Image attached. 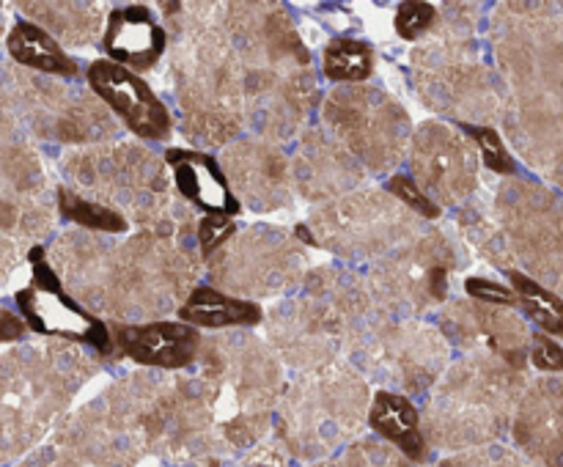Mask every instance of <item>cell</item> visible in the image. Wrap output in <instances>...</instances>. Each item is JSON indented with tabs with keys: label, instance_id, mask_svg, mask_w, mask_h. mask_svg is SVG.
I'll use <instances>...</instances> for the list:
<instances>
[{
	"label": "cell",
	"instance_id": "1",
	"mask_svg": "<svg viewBox=\"0 0 563 467\" xmlns=\"http://www.w3.org/2000/svg\"><path fill=\"white\" fill-rule=\"evenodd\" d=\"M31 283L14 294L16 311L22 322L42 335H58V338L80 341V344L97 346L99 352L110 349L113 333L102 319L82 311L75 300L64 291L60 278L49 267L44 247H33L31 256Z\"/></svg>",
	"mask_w": 563,
	"mask_h": 467
},
{
	"label": "cell",
	"instance_id": "2",
	"mask_svg": "<svg viewBox=\"0 0 563 467\" xmlns=\"http://www.w3.org/2000/svg\"><path fill=\"white\" fill-rule=\"evenodd\" d=\"M88 86L99 99L119 115L126 130L146 141H165L170 135V113L154 88L137 71L113 64L110 58H97L88 64Z\"/></svg>",
	"mask_w": 563,
	"mask_h": 467
},
{
	"label": "cell",
	"instance_id": "3",
	"mask_svg": "<svg viewBox=\"0 0 563 467\" xmlns=\"http://www.w3.org/2000/svg\"><path fill=\"white\" fill-rule=\"evenodd\" d=\"M115 346L141 366L187 368L201 349V333L187 322L113 324Z\"/></svg>",
	"mask_w": 563,
	"mask_h": 467
},
{
	"label": "cell",
	"instance_id": "4",
	"mask_svg": "<svg viewBox=\"0 0 563 467\" xmlns=\"http://www.w3.org/2000/svg\"><path fill=\"white\" fill-rule=\"evenodd\" d=\"M102 44L113 64L126 66V69L141 75V71L157 66V60L165 53V44H168V36H165L163 25L154 20L148 5L126 3L108 14Z\"/></svg>",
	"mask_w": 563,
	"mask_h": 467
},
{
	"label": "cell",
	"instance_id": "5",
	"mask_svg": "<svg viewBox=\"0 0 563 467\" xmlns=\"http://www.w3.org/2000/svg\"><path fill=\"white\" fill-rule=\"evenodd\" d=\"M165 163L170 165L176 190L201 209L203 214H220V218H236L242 212L240 198L231 190L223 168L218 159L198 148L174 146L165 152Z\"/></svg>",
	"mask_w": 563,
	"mask_h": 467
},
{
	"label": "cell",
	"instance_id": "6",
	"mask_svg": "<svg viewBox=\"0 0 563 467\" xmlns=\"http://www.w3.org/2000/svg\"><path fill=\"white\" fill-rule=\"evenodd\" d=\"M368 423L379 437L390 440L401 454L410 456L412 462H421L427 456V440L421 432V415H418L416 404L407 396L390 393V390H379L374 396L372 412H368Z\"/></svg>",
	"mask_w": 563,
	"mask_h": 467
},
{
	"label": "cell",
	"instance_id": "7",
	"mask_svg": "<svg viewBox=\"0 0 563 467\" xmlns=\"http://www.w3.org/2000/svg\"><path fill=\"white\" fill-rule=\"evenodd\" d=\"M264 319V308L253 300L231 297L212 286H198L185 305L179 308V322L192 327H251Z\"/></svg>",
	"mask_w": 563,
	"mask_h": 467
},
{
	"label": "cell",
	"instance_id": "8",
	"mask_svg": "<svg viewBox=\"0 0 563 467\" xmlns=\"http://www.w3.org/2000/svg\"><path fill=\"white\" fill-rule=\"evenodd\" d=\"M5 49H9L16 64L31 66V69L44 71V75H77V60L36 22H16L9 31V38H5Z\"/></svg>",
	"mask_w": 563,
	"mask_h": 467
},
{
	"label": "cell",
	"instance_id": "9",
	"mask_svg": "<svg viewBox=\"0 0 563 467\" xmlns=\"http://www.w3.org/2000/svg\"><path fill=\"white\" fill-rule=\"evenodd\" d=\"M322 71L333 82H363L374 75V47L361 38H335L328 44Z\"/></svg>",
	"mask_w": 563,
	"mask_h": 467
},
{
	"label": "cell",
	"instance_id": "10",
	"mask_svg": "<svg viewBox=\"0 0 563 467\" xmlns=\"http://www.w3.org/2000/svg\"><path fill=\"white\" fill-rule=\"evenodd\" d=\"M509 283L511 289H515V294L520 297V305L526 308L528 316H531L544 333L563 335V300L555 291L544 289L542 283L528 278L526 273H517V269L509 273Z\"/></svg>",
	"mask_w": 563,
	"mask_h": 467
},
{
	"label": "cell",
	"instance_id": "11",
	"mask_svg": "<svg viewBox=\"0 0 563 467\" xmlns=\"http://www.w3.org/2000/svg\"><path fill=\"white\" fill-rule=\"evenodd\" d=\"M58 209L66 220H71V223H80L93 231H104V234H124V231L130 229L124 214H119L110 207H102V203L97 201H86V198L66 190V187L58 190Z\"/></svg>",
	"mask_w": 563,
	"mask_h": 467
},
{
	"label": "cell",
	"instance_id": "12",
	"mask_svg": "<svg viewBox=\"0 0 563 467\" xmlns=\"http://www.w3.org/2000/svg\"><path fill=\"white\" fill-rule=\"evenodd\" d=\"M460 130L476 141L478 152L484 157V168L495 170V174H515L517 163L509 154V148H506L504 137L498 135V130L482 124H460Z\"/></svg>",
	"mask_w": 563,
	"mask_h": 467
},
{
	"label": "cell",
	"instance_id": "13",
	"mask_svg": "<svg viewBox=\"0 0 563 467\" xmlns=\"http://www.w3.org/2000/svg\"><path fill=\"white\" fill-rule=\"evenodd\" d=\"M434 16H438V11H434L432 3L407 0V3H399V9H396V33L401 38H418L432 27Z\"/></svg>",
	"mask_w": 563,
	"mask_h": 467
},
{
	"label": "cell",
	"instance_id": "14",
	"mask_svg": "<svg viewBox=\"0 0 563 467\" xmlns=\"http://www.w3.org/2000/svg\"><path fill=\"white\" fill-rule=\"evenodd\" d=\"M388 190L394 192L396 198H401V201H405L407 207L416 209L418 214H423V218H429V220L440 218V207H438V203H434L432 198H429L427 192H423L421 187H418L416 181L410 179V176H401V174L390 176V179H388Z\"/></svg>",
	"mask_w": 563,
	"mask_h": 467
},
{
	"label": "cell",
	"instance_id": "15",
	"mask_svg": "<svg viewBox=\"0 0 563 467\" xmlns=\"http://www.w3.org/2000/svg\"><path fill=\"white\" fill-rule=\"evenodd\" d=\"M236 231L234 218H220V214H203L201 225H198V242H201L203 256H212L214 247L223 245L231 234Z\"/></svg>",
	"mask_w": 563,
	"mask_h": 467
},
{
	"label": "cell",
	"instance_id": "16",
	"mask_svg": "<svg viewBox=\"0 0 563 467\" xmlns=\"http://www.w3.org/2000/svg\"><path fill=\"white\" fill-rule=\"evenodd\" d=\"M465 291L473 297V300L482 302H495V305H517L520 297L515 294V289H506V286L495 283L489 278H467L465 280Z\"/></svg>",
	"mask_w": 563,
	"mask_h": 467
},
{
	"label": "cell",
	"instance_id": "17",
	"mask_svg": "<svg viewBox=\"0 0 563 467\" xmlns=\"http://www.w3.org/2000/svg\"><path fill=\"white\" fill-rule=\"evenodd\" d=\"M531 360L542 371H563V346L555 344L550 335H537L533 338Z\"/></svg>",
	"mask_w": 563,
	"mask_h": 467
},
{
	"label": "cell",
	"instance_id": "18",
	"mask_svg": "<svg viewBox=\"0 0 563 467\" xmlns=\"http://www.w3.org/2000/svg\"><path fill=\"white\" fill-rule=\"evenodd\" d=\"M0 327H3L0 330V338L11 341V338H16V335H22L25 324H22V316L16 319L11 311H3V322H0Z\"/></svg>",
	"mask_w": 563,
	"mask_h": 467
}]
</instances>
